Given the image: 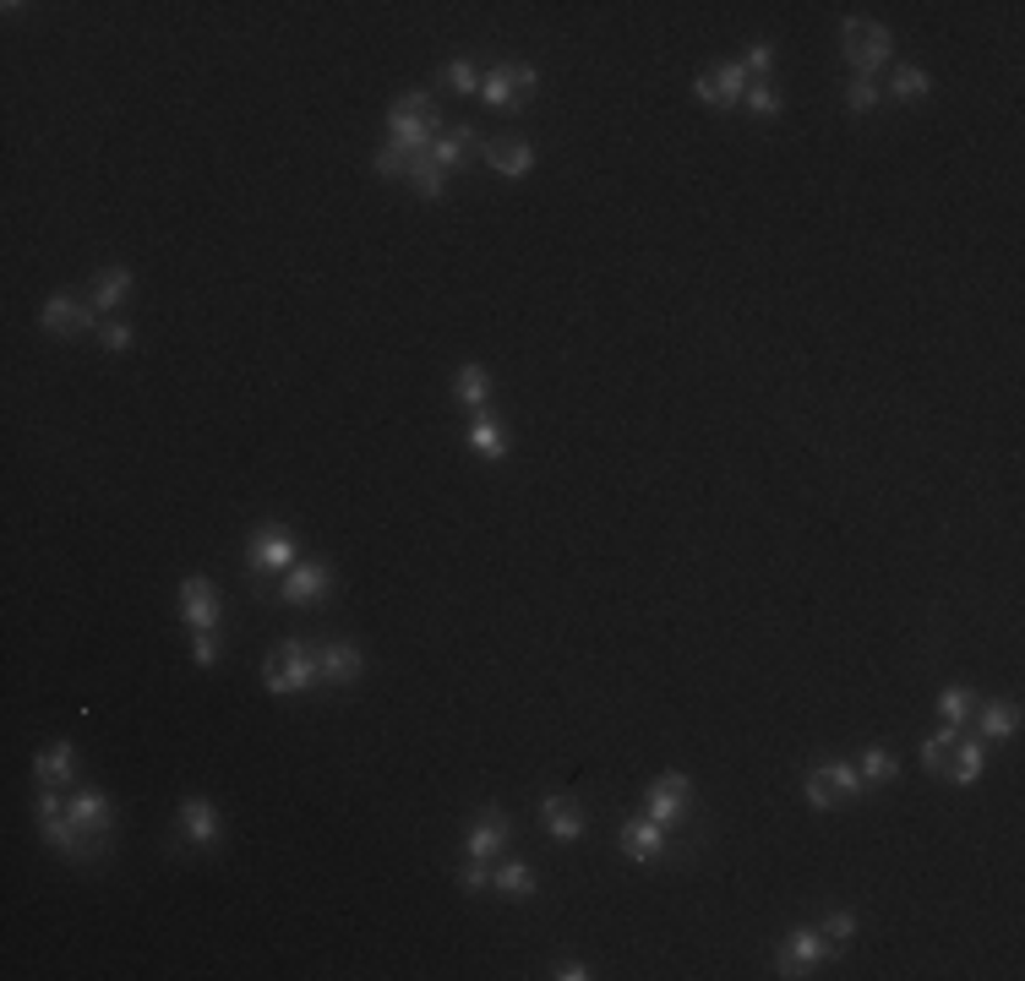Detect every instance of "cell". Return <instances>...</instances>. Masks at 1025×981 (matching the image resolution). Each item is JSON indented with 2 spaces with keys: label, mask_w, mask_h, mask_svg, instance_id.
I'll use <instances>...</instances> for the list:
<instances>
[{
  "label": "cell",
  "mask_w": 1025,
  "mask_h": 981,
  "mask_svg": "<svg viewBox=\"0 0 1025 981\" xmlns=\"http://www.w3.org/2000/svg\"><path fill=\"white\" fill-rule=\"evenodd\" d=\"M180 834H186V845L213 851V845L224 840V818H218V807H213L207 796H186V802H180Z\"/></svg>",
  "instance_id": "obj_12"
},
{
  "label": "cell",
  "mask_w": 1025,
  "mask_h": 981,
  "mask_svg": "<svg viewBox=\"0 0 1025 981\" xmlns=\"http://www.w3.org/2000/svg\"><path fill=\"white\" fill-rule=\"evenodd\" d=\"M819 932L829 938V943H834V949H846V943L857 938V916H851V911H829Z\"/></svg>",
  "instance_id": "obj_35"
},
{
  "label": "cell",
  "mask_w": 1025,
  "mask_h": 981,
  "mask_svg": "<svg viewBox=\"0 0 1025 981\" xmlns=\"http://www.w3.org/2000/svg\"><path fill=\"white\" fill-rule=\"evenodd\" d=\"M823 960H840V949H834L819 928H791L785 943L774 949V977L797 981V977H808V971H819Z\"/></svg>",
  "instance_id": "obj_2"
},
{
  "label": "cell",
  "mask_w": 1025,
  "mask_h": 981,
  "mask_svg": "<svg viewBox=\"0 0 1025 981\" xmlns=\"http://www.w3.org/2000/svg\"><path fill=\"white\" fill-rule=\"evenodd\" d=\"M442 82H448L453 94H480V71H475L469 60H453V66L442 71Z\"/></svg>",
  "instance_id": "obj_39"
},
{
  "label": "cell",
  "mask_w": 1025,
  "mask_h": 981,
  "mask_svg": "<svg viewBox=\"0 0 1025 981\" xmlns=\"http://www.w3.org/2000/svg\"><path fill=\"white\" fill-rule=\"evenodd\" d=\"M463 442H469V453H475L480 464H502V459H508V436H502V425H497V420H491L486 410L469 420Z\"/></svg>",
  "instance_id": "obj_18"
},
{
  "label": "cell",
  "mask_w": 1025,
  "mask_h": 981,
  "mask_svg": "<svg viewBox=\"0 0 1025 981\" xmlns=\"http://www.w3.org/2000/svg\"><path fill=\"white\" fill-rule=\"evenodd\" d=\"M742 104H748V115H759V120H774L785 104H780V94L769 88V82H748V94H742Z\"/></svg>",
  "instance_id": "obj_33"
},
{
  "label": "cell",
  "mask_w": 1025,
  "mask_h": 981,
  "mask_svg": "<svg viewBox=\"0 0 1025 981\" xmlns=\"http://www.w3.org/2000/svg\"><path fill=\"white\" fill-rule=\"evenodd\" d=\"M328 589H333V568L316 562V557H301L284 572V600L290 606H316V600H328Z\"/></svg>",
  "instance_id": "obj_11"
},
{
  "label": "cell",
  "mask_w": 1025,
  "mask_h": 981,
  "mask_svg": "<svg viewBox=\"0 0 1025 981\" xmlns=\"http://www.w3.org/2000/svg\"><path fill=\"white\" fill-rule=\"evenodd\" d=\"M66 818L77 824V834L99 851L104 840H109V828H115V813H109V796H104L99 785H77L71 791V802H66Z\"/></svg>",
  "instance_id": "obj_4"
},
{
  "label": "cell",
  "mask_w": 1025,
  "mask_h": 981,
  "mask_svg": "<svg viewBox=\"0 0 1025 981\" xmlns=\"http://www.w3.org/2000/svg\"><path fill=\"white\" fill-rule=\"evenodd\" d=\"M512 66V109H524V104L535 99V82H540V77H535V66H524V60H508Z\"/></svg>",
  "instance_id": "obj_36"
},
{
  "label": "cell",
  "mask_w": 1025,
  "mask_h": 981,
  "mask_svg": "<svg viewBox=\"0 0 1025 981\" xmlns=\"http://www.w3.org/2000/svg\"><path fill=\"white\" fill-rule=\"evenodd\" d=\"M192 655H197V666H203V671H213V666H218V638H213V632H197Z\"/></svg>",
  "instance_id": "obj_43"
},
{
  "label": "cell",
  "mask_w": 1025,
  "mask_h": 981,
  "mask_svg": "<svg viewBox=\"0 0 1025 981\" xmlns=\"http://www.w3.org/2000/svg\"><path fill=\"white\" fill-rule=\"evenodd\" d=\"M180 617H186V627L192 632H213L218 627V617H224V606H218V589L207 583V578H180Z\"/></svg>",
  "instance_id": "obj_10"
},
{
  "label": "cell",
  "mask_w": 1025,
  "mask_h": 981,
  "mask_svg": "<svg viewBox=\"0 0 1025 981\" xmlns=\"http://www.w3.org/2000/svg\"><path fill=\"white\" fill-rule=\"evenodd\" d=\"M33 779H39V791H71L77 785V747L50 742L45 753H33Z\"/></svg>",
  "instance_id": "obj_14"
},
{
  "label": "cell",
  "mask_w": 1025,
  "mask_h": 981,
  "mask_svg": "<svg viewBox=\"0 0 1025 981\" xmlns=\"http://www.w3.org/2000/svg\"><path fill=\"white\" fill-rule=\"evenodd\" d=\"M895 753L884 747V742H872V747H862V764H857V775H862V785H889L895 779Z\"/></svg>",
  "instance_id": "obj_27"
},
{
  "label": "cell",
  "mask_w": 1025,
  "mask_h": 981,
  "mask_svg": "<svg viewBox=\"0 0 1025 981\" xmlns=\"http://www.w3.org/2000/svg\"><path fill=\"white\" fill-rule=\"evenodd\" d=\"M371 169H377V175H410V154H399V148H377Z\"/></svg>",
  "instance_id": "obj_42"
},
{
  "label": "cell",
  "mask_w": 1025,
  "mask_h": 981,
  "mask_svg": "<svg viewBox=\"0 0 1025 981\" xmlns=\"http://www.w3.org/2000/svg\"><path fill=\"white\" fill-rule=\"evenodd\" d=\"M972 709H976L972 687H944V693H938V720L944 725H966L972 720Z\"/></svg>",
  "instance_id": "obj_29"
},
{
  "label": "cell",
  "mask_w": 1025,
  "mask_h": 981,
  "mask_svg": "<svg viewBox=\"0 0 1025 981\" xmlns=\"http://www.w3.org/2000/svg\"><path fill=\"white\" fill-rule=\"evenodd\" d=\"M131 301V267H104L99 278H94V295H88V306L94 311H120Z\"/></svg>",
  "instance_id": "obj_21"
},
{
  "label": "cell",
  "mask_w": 1025,
  "mask_h": 981,
  "mask_svg": "<svg viewBox=\"0 0 1025 981\" xmlns=\"http://www.w3.org/2000/svg\"><path fill=\"white\" fill-rule=\"evenodd\" d=\"M616 845H622V856L627 862H644V867H655L661 856H666V828L655 824V818H627V824L616 828Z\"/></svg>",
  "instance_id": "obj_9"
},
{
  "label": "cell",
  "mask_w": 1025,
  "mask_h": 981,
  "mask_svg": "<svg viewBox=\"0 0 1025 981\" xmlns=\"http://www.w3.org/2000/svg\"><path fill=\"white\" fill-rule=\"evenodd\" d=\"M453 399H459L469 414H480L486 404H491V376H486L475 361L459 365V376H453Z\"/></svg>",
  "instance_id": "obj_24"
},
{
  "label": "cell",
  "mask_w": 1025,
  "mask_h": 981,
  "mask_svg": "<svg viewBox=\"0 0 1025 981\" xmlns=\"http://www.w3.org/2000/svg\"><path fill=\"white\" fill-rule=\"evenodd\" d=\"M508 840H512L508 813H502V807H480L475 824L463 828V856H469V862H491V856H502Z\"/></svg>",
  "instance_id": "obj_7"
},
{
  "label": "cell",
  "mask_w": 1025,
  "mask_h": 981,
  "mask_svg": "<svg viewBox=\"0 0 1025 981\" xmlns=\"http://www.w3.org/2000/svg\"><path fill=\"white\" fill-rule=\"evenodd\" d=\"M486 164H491L497 175H508V180H524V175L535 169V148H529L524 137H491V143H486Z\"/></svg>",
  "instance_id": "obj_17"
},
{
  "label": "cell",
  "mask_w": 1025,
  "mask_h": 981,
  "mask_svg": "<svg viewBox=\"0 0 1025 981\" xmlns=\"http://www.w3.org/2000/svg\"><path fill=\"white\" fill-rule=\"evenodd\" d=\"M393 109H404V115H420V120L442 126V109L431 104V94H420V88H410V94H399V99H393ZM442 131H448V126H442Z\"/></svg>",
  "instance_id": "obj_34"
},
{
  "label": "cell",
  "mask_w": 1025,
  "mask_h": 981,
  "mask_svg": "<svg viewBox=\"0 0 1025 981\" xmlns=\"http://www.w3.org/2000/svg\"><path fill=\"white\" fill-rule=\"evenodd\" d=\"M99 344L109 355H126V350H131V327H126V322H99Z\"/></svg>",
  "instance_id": "obj_40"
},
{
  "label": "cell",
  "mask_w": 1025,
  "mask_h": 981,
  "mask_svg": "<svg viewBox=\"0 0 1025 981\" xmlns=\"http://www.w3.org/2000/svg\"><path fill=\"white\" fill-rule=\"evenodd\" d=\"M955 742H960V725H944V730H933L922 742V769L927 775H949V753H955Z\"/></svg>",
  "instance_id": "obj_25"
},
{
  "label": "cell",
  "mask_w": 1025,
  "mask_h": 981,
  "mask_svg": "<svg viewBox=\"0 0 1025 981\" xmlns=\"http://www.w3.org/2000/svg\"><path fill=\"white\" fill-rule=\"evenodd\" d=\"M982 764H987V742H982V736H972V742L960 736V742H955V753H949L955 779H960V785H972V779L982 775Z\"/></svg>",
  "instance_id": "obj_26"
},
{
  "label": "cell",
  "mask_w": 1025,
  "mask_h": 981,
  "mask_svg": "<svg viewBox=\"0 0 1025 981\" xmlns=\"http://www.w3.org/2000/svg\"><path fill=\"white\" fill-rule=\"evenodd\" d=\"M846 109H851V115H868V109H878V88H872L868 77H851V88H846Z\"/></svg>",
  "instance_id": "obj_38"
},
{
  "label": "cell",
  "mask_w": 1025,
  "mask_h": 981,
  "mask_svg": "<svg viewBox=\"0 0 1025 981\" xmlns=\"http://www.w3.org/2000/svg\"><path fill=\"white\" fill-rule=\"evenodd\" d=\"M475 148H486L475 126H448V131H442V137L431 143V158H437L442 169H453V164H463V158L475 154Z\"/></svg>",
  "instance_id": "obj_23"
},
{
  "label": "cell",
  "mask_w": 1025,
  "mask_h": 981,
  "mask_svg": "<svg viewBox=\"0 0 1025 981\" xmlns=\"http://www.w3.org/2000/svg\"><path fill=\"white\" fill-rule=\"evenodd\" d=\"M769 66H774V45H748V55H742V71H748V82H764Z\"/></svg>",
  "instance_id": "obj_37"
},
{
  "label": "cell",
  "mask_w": 1025,
  "mask_h": 981,
  "mask_svg": "<svg viewBox=\"0 0 1025 981\" xmlns=\"http://www.w3.org/2000/svg\"><path fill=\"white\" fill-rule=\"evenodd\" d=\"M693 94L710 104V109H731V104H742V94H748V71H742V60H725L720 71H704V77L693 82Z\"/></svg>",
  "instance_id": "obj_13"
},
{
  "label": "cell",
  "mask_w": 1025,
  "mask_h": 981,
  "mask_svg": "<svg viewBox=\"0 0 1025 981\" xmlns=\"http://www.w3.org/2000/svg\"><path fill=\"white\" fill-rule=\"evenodd\" d=\"M551 977L557 981H584L589 977V965H584V960H557V965H551Z\"/></svg>",
  "instance_id": "obj_44"
},
{
  "label": "cell",
  "mask_w": 1025,
  "mask_h": 981,
  "mask_svg": "<svg viewBox=\"0 0 1025 981\" xmlns=\"http://www.w3.org/2000/svg\"><path fill=\"white\" fill-rule=\"evenodd\" d=\"M982 715H976V730H982V742H1009L1015 730H1021V704L1015 698H987V704H976Z\"/></svg>",
  "instance_id": "obj_19"
},
{
  "label": "cell",
  "mask_w": 1025,
  "mask_h": 981,
  "mask_svg": "<svg viewBox=\"0 0 1025 981\" xmlns=\"http://www.w3.org/2000/svg\"><path fill=\"white\" fill-rule=\"evenodd\" d=\"M301 562V540L290 523H262L252 529V568L256 572H290Z\"/></svg>",
  "instance_id": "obj_5"
},
{
  "label": "cell",
  "mask_w": 1025,
  "mask_h": 981,
  "mask_svg": "<svg viewBox=\"0 0 1025 981\" xmlns=\"http://www.w3.org/2000/svg\"><path fill=\"white\" fill-rule=\"evenodd\" d=\"M802 796H808V807H813V813H834V807H840V796H834V785L823 779V769H808Z\"/></svg>",
  "instance_id": "obj_32"
},
{
  "label": "cell",
  "mask_w": 1025,
  "mask_h": 981,
  "mask_svg": "<svg viewBox=\"0 0 1025 981\" xmlns=\"http://www.w3.org/2000/svg\"><path fill=\"white\" fill-rule=\"evenodd\" d=\"M491 889H497L502 900H535L540 883H535V867H529V862L512 856V862H497V867H491Z\"/></svg>",
  "instance_id": "obj_22"
},
{
  "label": "cell",
  "mask_w": 1025,
  "mask_h": 981,
  "mask_svg": "<svg viewBox=\"0 0 1025 981\" xmlns=\"http://www.w3.org/2000/svg\"><path fill=\"white\" fill-rule=\"evenodd\" d=\"M39 322H45V333H55V339H77V333L94 327V306H82L77 295H50Z\"/></svg>",
  "instance_id": "obj_16"
},
{
  "label": "cell",
  "mask_w": 1025,
  "mask_h": 981,
  "mask_svg": "<svg viewBox=\"0 0 1025 981\" xmlns=\"http://www.w3.org/2000/svg\"><path fill=\"white\" fill-rule=\"evenodd\" d=\"M840 45H846L851 71H857V77H868V82H872V71H878V66H889V55H895L889 28L862 22V17H846V22H840Z\"/></svg>",
  "instance_id": "obj_3"
},
{
  "label": "cell",
  "mask_w": 1025,
  "mask_h": 981,
  "mask_svg": "<svg viewBox=\"0 0 1025 981\" xmlns=\"http://www.w3.org/2000/svg\"><path fill=\"white\" fill-rule=\"evenodd\" d=\"M316 671H322L328 687H350V681H360V671H365V655H360L350 638H339V644H316Z\"/></svg>",
  "instance_id": "obj_15"
},
{
  "label": "cell",
  "mask_w": 1025,
  "mask_h": 981,
  "mask_svg": "<svg viewBox=\"0 0 1025 981\" xmlns=\"http://www.w3.org/2000/svg\"><path fill=\"white\" fill-rule=\"evenodd\" d=\"M459 889L463 894H486V889H491V867H486V862H463Z\"/></svg>",
  "instance_id": "obj_41"
},
{
  "label": "cell",
  "mask_w": 1025,
  "mask_h": 981,
  "mask_svg": "<svg viewBox=\"0 0 1025 981\" xmlns=\"http://www.w3.org/2000/svg\"><path fill=\"white\" fill-rule=\"evenodd\" d=\"M480 99L491 104V109H512V66H491L486 77H480Z\"/></svg>",
  "instance_id": "obj_30"
},
{
  "label": "cell",
  "mask_w": 1025,
  "mask_h": 981,
  "mask_svg": "<svg viewBox=\"0 0 1025 981\" xmlns=\"http://www.w3.org/2000/svg\"><path fill=\"white\" fill-rule=\"evenodd\" d=\"M262 681H267V693H279V698L316 687V681H322V671H316V644H306V638L279 644V649L267 655V666H262Z\"/></svg>",
  "instance_id": "obj_1"
},
{
  "label": "cell",
  "mask_w": 1025,
  "mask_h": 981,
  "mask_svg": "<svg viewBox=\"0 0 1025 981\" xmlns=\"http://www.w3.org/2000/svg\"><path fill=\"white\" fill-rule=\"evenodd\" d=\"M889 94L900 104H922L927 94H933V77H927L922 66H900V71L889 77Z\"/></svg>",
  "instance_id": "obj_28"
},
{
  "label": "cell",
  "mask_w": 1025,
  "mask_h": 981,
  "mask_svg": "<svg viewBox=\"0 0 1025 981\" xmlns=\"http://www.w3.org/2000/svg\"><path fill=\"white\" fill-rule=\"evenodd\" d=\"M687 807H693V779L682 775V769L661 775L650 791H644V818H655L661 828H671L676 818H687Z\"/></svg>",
  "instance_id": "obj_6"
},
{
  "label": "cell",
  "mask_w": 1025,
  "mask_h": 981,
  "mask_svg": "<svg viewBox=\"0 0 1025 981\" xmlns=\"http://www.w3.org/2000/svg\"><path fill=\"white\" fill-rule=\"evenodd\" d=\"M404 180H410V192L420 203H442V197H448V169L431 158V148H426V154H410V175H404Z\"/></svg>",
  "instance_id": "obj_20"
},
{
  "label": "cell",
  "mask_w": 1025,
  "mask_h": 981,
  "mask_svg": "<svg viewBox=\"0 0 1025 981\" xmlns=\"http://www.w3.org/2000/svg\"><path fill=\"white\" fill-rule=\"evenodd\" d=\"M540 824H546V834H551L557 845H578L589 818H584V807H578L567 791H546V796H540Z\"/></svg>",
  "instance_id": "obj_8"
},
{
  "label": "cell",
  "mask_w": 1025,
  "mask_h": 981,
  "mask_svg": "<svg viewBox=\"0 0 1025 981\" xmlns=\"http://www.w3.org/2000/svg\"><path fill=\"white\" fill-rule=\"evenodd\" d=\"M823 779L834 785V796L840 802H851V796H862V775H857V764H846V758H834V764H819Z\"/></svg>",
  "instance_id": "obj_31"
}]
</instances>
